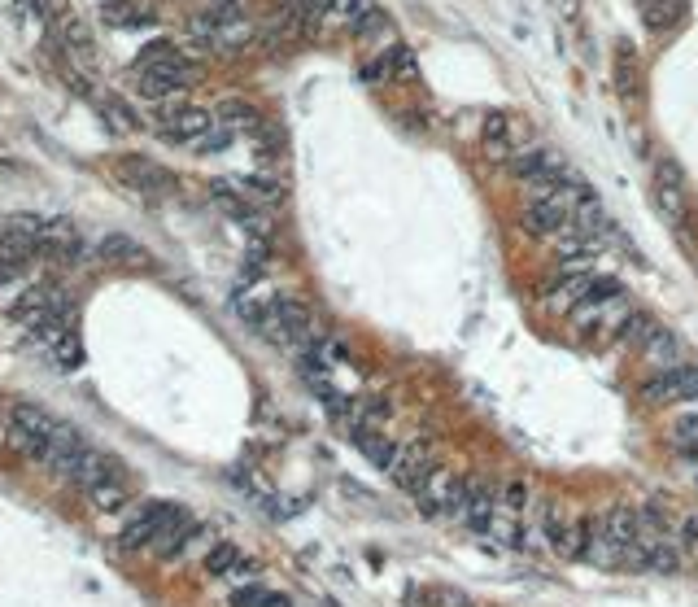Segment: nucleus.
I'll return each mask as SVG.
<instances>
[{
  "instance_id": "nucleus-26",
  "label": "nucleus",
  "mask_w": 698,
  "mask_h": 607,
  "mask_svg": "<svg viewBox=\"0 0 698 607\" xmlns=\"http://www.w3.org/2000/svg\"><path fill=\"white\" fill-rule=\"evenodd\" d=\"M672 442H677V450H685L690 459H698V415H681V420L672 424Z\"/></svg>"
},
{
  "instance_id": "nucleus-34",
  "label": "nucleus",
  "mask_w": 698,
  "mask_h": 607,
  "mask_svg": "<svg viewBox=\"0 0 698 607\" xmlns=\"http://www.w3.org/2000/svg\"><path fill=\"white\" fill-rule=\"evenodd\" d=\"M22 276V267L18 263H9L5 254H0V284H9V280H18Z\"/></svg>"
},
{
  "instance_id": "nucleus-11",
  "label": "nucleus",
  "mask_w": 698,
  "mask_h": 607,
  "mask_svg": "<svg viewBox=\"0 0 698 607\" xmlns=\"http://www.w3.org/2000/svg\"><path fill=\"white\" fill-rule=\"evenodd\" d=\"M206 568H210V577H232V581H254L258 577V564L249 559L245 551H236L232 542H219V546H210V555H206Z\"/></svg>"
},
{
  "instance_id": "nucleus-6",
  "label": "nucleus",
  "mask_w": 698,
  "mask_h": 607,
  "mask_svg": "<svg viewBox=\"0 0 698 607\" xmlns=\"http://www.w3.org/2000/svg\"><path fill=\"white\" fill-rule=\"evenodd\" d=\"M594 271H581V267H568V271H550L546 280H541V297H546L550 306H555L559 315H572L576 306L585 302L589 293H594Z\"/></svg>"
},
{
  "instance_id": "nucleus-8",
  "label": "nucleus",
  "mask_w": 698,
  "mask_h": 607,
  "mask_svg": "<svg viewBox=\"0 0 698 607\" xmlns=\"http://www.w3.org/2000/svg\"><path fill=\"white\" fill-rule=\"evenodd\" d=\"M118 180H123L127 188H136V193H144V197H162V193H171V188H175L171 171H162L158 162L140 158V153L118 158Z\"/></svg>"
},
{
  "instance_id": "nucleus-29",
  "label": "nucleus",
  "mask_w": 698,
  "mask_h": 607,
  "mask_svg": "<svg viewBox=\"0 0 698 607\" xmlns=\"http://www.w3.org/2000/svg\"><path fill=\"white\" fill-rule=\"evenodd\" d=\"M633 49L629 44H620V57H616V79H620V92L624 97H633Z\"/></svg>"
},
{
  "instance_id": "nucleus-19",
  "label": "nucleus",
  "mask_w": 698,
  "mask_h": 607,
  "mask_svg": "<svg viewBox=\"0 0 698 607\" xmlns=\"http://www.w3.org/2000/svg\"><path fill=\"white\" fill-rule=\"evenodd\" d=\"M96 254L105 258V263H118V267H149V254L131 241L123 232H110L101 245H96Z\"/></svg>"
},
{
  "instance_id": "nucleus-2",
  "label": "nucleus",
  "mask_w": 698,
  "mask_h": 607,
  "mask_svg": "<svg viewBox=\"0 0 698 607\" xmlns=\"http://www.w3.org/2000/svg\"><path fill=\"white\" fill-rule=\"evenodd\" d=\"M70 315H75V302L57 284H35L14 306V319L22 328H31V337H40L48 328H70Z\"/></svg>"
},
{
  "instance_id": "nucleus-28",
  "label": "nucleus",
  "mask_w": 698,
  "mask_h": 607,
  "mask_svg": "<svg viewBox=\"0 0 698 607\" xmlns=\"http://www.w3.org/2000/svg\"><path fill=\"white\" fill-rule=\"evenodd\" d=\"M384 66H389V75H397V79H415V57L406 49H389L384 53Z\"/></svg>"
},
{
  "instance_id": "nucleus-22",
  "label": "nucleus",
  "mask_w": 698,
  "mask_h": 607,
  "mask_svg": "<svg viewBox=\"0 0 698 607\" xmlns=\"http://www.w3.org/2000/svg\"><path fill=\"white\" fill-rule=\"evenodd\" d=\"M354 442H358V450H363V455L371 459V463H376V468H384V472H389L393 468V459H397V446L389 442V437H380L376 433V428H354Z\"/></svg>"
},
{
  "instance_id": "nucleus-7",
  "label": "nucleus",
  "mask_w": 698,
  "mask_h": 607,
  "mask_svg": "<svg viewBox=\"0 0 698 607\" xmlns=\"http://www.w3.org/2000/svg\"><path fill=\"white\" fill-rule=\"evenodd\" d=\"M541 533H546V542L555 546L559 559H581L585 555V525L581 520H568V511H563L555 498H546L541 503Z\"/></svg>"
},
{
  "instance_id": "nucleus-10",
  "label": "nucleus",
  "mask_w": 698,
  "mask_h": 607,
  "mask_svg": "<svg viewBox=\"0 0 698 607\" xmlns=\"http://www.w3.org/2000/svg\"><path fill=\"white\" fill-rule=\"evenodd\" d=\"M40 245H44V258H53V263H79L83 258V236L70 219H44L40 228Z\"/></svg>"
},
{
  "instance_id": "nucleus-25",
  "label": "nucleus",
  "mask_w": 698,
  "mask_h": 607,
  "mask_svg": "<svg viewBox=\"0 0 698 607\" xmlns=\"http://www.w3.org/2000/svg\"><path fill=\"white\" fill-rule=\"evenodd\" d=\"M646 559H651L655 573H677V568H681V546H672V542H646Z\"/></svg>"
},
{
  "instance_id": "nucleus-20",
  "label": "nucleus",
  "mask_w": 698,
  "mask_h": 607,
  "mask_svg": "<svg viewBox=\"0 0 698 607\" xmlns=\"http://www.w3.org/2000/svg\"><path fill=\"white\" fill-rule=\"evenodd\" d=\"M607 533L620 546H633V542H642V533H646V516H642V511H633V507H611Z\"/></svg>"
},
{
  "instance_id": "nucleus-12",
  "label": "nucleus",
  "mask_w": 698,
  "mask_h": 607,
  "mask_svg": "<svg viewBox=\"0 0 698 607\" xmlns=\"http://www.w3.org/2000/svg\"><path fill=\"white\" fill-rule=\"evenodd\" d=\"M568 219H572V214L563 210L555 197H546V201H528L524 197V206H520V228L533 232V236H555Z\"/></svg>"
},
{
  "instance_id": "nucleus-4",
  "label": "nucleus",
  "mask_w": 698,
  "mask_h": 607,
  "mask_svg": "<svg viewBox=\"0 0 698 607\" xmlns=\"http://www.w3.org/2000/svg\"><path fill=\"white\" fill-rule=\"evenodd\" d=\"M175 520H179V507H175V503L149 498V503H140V507L123 520V529H118V542H123L127 551H153V546H158V538L175 525Z\"/></svg>"
},
{
  "instance_id": "nucleus-27",
  "label": "nucleus",
  "mask_w": 698,
  "mask_h": 607,
  "mask_svg": "<svg viewBox=\"0 0 698 607\" xmlns=\"http://www.w3.org/2000/svg\"><path fill=\"white\" fill-rule=\"evenodd\" d=\"M354 411H358V420H363L367 428H376V424L389 420V411H393V407H389V402H384V398H363Z\"/></svg>"
},
{
  "instance_id": "nucleus-14",
  "label": "nucleus",
  "mask_w": 698,
  "mask_h": 607,
  "mask_svg": "<svg viewBox=\"0 0 698 607\" xmlns=\"http://www.w3.org/2000/svg\"><path fill=\"white\" fill-rule=\"evenodd\" d=\"M655 201H659V214L668 223H685V193H681V171L672 162H659V175H655Z\"/></svg>"
},
{
  "instance_id": "nucleus-32",
  "label": "nucleus",
  "mask_w": 698,
  "mask_h": 607,
  "mask_svg": "<svg viewBox=\"0 0 698 607\" xmlns=\"http://www.w3.org/2000/svg\"><path fill=\"white\" fill-rule=\"evenodd\" d=\"M524 503H528V485L524 481H511L507 490H502V507H507V511H524Z\"/></svg>"
},
{
  "instance_id": "nucleus-5",
  "label": "nucleus",
  "mask_w": 698,
  "mask_h": 607,
  "mask_svg": "<svg viewBox=\"0 0 698 607\" xmlns=\"http://www.w3.org/2000/svg\"><path fill=\"white\" fill-rule=\"evenodd\" d=\"M616 345H624V350H637V354H651V359H677V337H672V332L659 324V319L642 315V311L629 315V324H624Z\"/></svg>"
},
{
  "instance_id": "nucleus-31",
  "label": "nucleus",
  "mask_w": 698,
  "mask_h": 607,
  "mask_svg": "<svg viewBox=\"0 0 698 607\" xmlns=\"http://www.w3.org/2000/svg\"><path fill=\"white\" fill-rule=\"evenodd\" d=\"M341 9H345V18H349V27H358L363 18L376 14V0H341Z\"/></svg>"
},
{
  "instance_id": "nucleus-21",
  "label": "nucleus",
  "mask_w": 698,
  "mask_h": 607,
  "mask_svg": "<svg viewBox=\"0 0 698 607\" xmlns=\"http://www.w3.org/2000/svg\"><path fill=\"white\" fill-rule=\"evenodd\" d=\"M153 18L158 14L149 0H110L105 5V22H114V27H149Z\"/></svg>"
},
{
  "instance_id": "nucleus-13",
  "label": "nucleus",
  "mask_w": 698,
  "mask_h": 607,
  "mask_svg": "<svg viewBox=\"0 0 698 607\" xmlns=\"http://www.w3.org/2000/svg\"><path fill=\"white\" fill-rule=\"evenodd\" d=\"M162 127H166V136H175L179 145H184V140H201L210 132V114L201 110V105H166Z\"/></svg>"
},
{
  "instance_id": "nucleus-9",
  "label": "nucleus",
  "mask_w": 698,
  "mask_h": 607,
  "mask_svg": "<svg viewBox=\"0 0 698 607\" xmlns=\"http://www.w3.org/2000/svg\"><path fill=\"white\" fill-rule=\"evenodd\" d=\"M646 402H685L698 398V367H668V372H655L642 385Z\"/></svg>"
},
{
  "instance_id": "nucleus-24",
  "label": "nucleus",
  "mask_w": 698,
  "mask_h": 607,
  "mask_svg": "<svg viewBox=\"0 0 698 607\" xmlns=\"http://www.w3.org/2000/svg\"><path fill=\"white\" fill-rule=\"evenodd\" d=\"M240 193L245 197H254V201H280L284 197V184L275 180V175H245V180H240Z\"/></svg>"
},
{
  "instance_id": "nucleus-17",
  "label": "nucleus",
  "mask_w": 698,
  "mask_h": 607,
  "mask_svg": "<svg viewBox=\"0 0 698 607\" xmlns=\"http://www.w3.org/2000/svg\"><path fill=\"white\" fill-rule=\"evenodd\" d=\"M480 145H485L489 162H511L520 153V140H511V118L507 114H489L485 132H480Z\"/></svg>"
},
{
  "instance_id": "nucleus-1",
  "label": "nucleus",
  "mask_w": 698,
  "mask_h": 607,
  "mask_svg": "<svg viewBox=\"0 0 698 607\" xmlns=\"http://www.w3.org/2000/svg\"><path fill=\"white\" fill-rule=\"evenodd\" d=\"M136 83L144 97H171L184 83H192V66L184 53H175L171 44H149L140 57H136Z\"/></svg>"
},
{
  "instance_id": "nucleus-30",
  "label": "nucleus",
  "mask_w": 698,
  "mask_h": 607,
  "mask_svg": "<svg viewBox=\"0 0 698 607\" xmlns=\"http://www.w3.org/2000/svg\"><path fill=\"white\" fill-rule=\"evenodd\" d=\"M227 140H232V127H210V132L201 140H192V145L201 153H219V149H227Z\"/></svg>"
},
{
  "instance_id": "nucleus-18",
  "label": "nucleus",
  "mask_w": 698,
  "mask_h": 607,
  "mask_svg": "<svg viewBox=\"0 0 698 607\" xmlns=\"http://www.w3.org/2000/svg\"><path fill=\"white\" fill-rule=\"evenodd\" d=\"M40 350H44V359L53 363V367H62V372H70V367H79V337L70 328H48L40 332Z\"/></svg>"
},
{
  "instance_id": "nucleus-3",
  "label": "nucleus",
  "mask_w": 698,
  "mask_h": 607,
  "mask_svg": "<svg viewBox=\"0 0 698 607\" xmlns=\"http://www.w3.org/2000/svg\"><path fill=\"white\" fill-rule=\"evenodd\" d=\"M57 424L53 415H44L40 407H27V402H22V407H14L9 411V446L18 450L22 459H35V463H44L48 459V446H53V437H57Z\"/></svg>"
},
{
  "instance_id": "nucleus-16",
  "label": "nucleus",
  "mask_w": 698,
  "mask_h": 607,
  "mask_svg": "<svg viewBox=\"0 0 698 607\" xmlns=\"http://www.w3.org/2000/svg\"><path fill=\"white\" fill-rule=\"evenodd\" d=\"M493 516H498V498H493L489 485H467V503L459 511V525L472 533H489Z\"/></svg>"
},
{
  "instance_id": "nucleus-23",
  "label": "nucleus",
  "mask_w": 698,
  "mask_h": 607,
  "mask_svg": "<svg viewBox=\"0 0 698 607\" xmlns=\"http://www.w3.org/2000/svg\"><path fill=\"white\" fill-rule=\"evenodd\" d=\"M219 118H223V127H245V132L262 127V118H258V110L249 101H223L219 105Z\"/></svg>"
},
{
  "instance_id": "nucleus-33",
  "label": "nucleus",
  "mask_w": 698,
  "mask_h": 607,
  "mask_svg": "<svg viewBox=\"0 0 698 607\" xmlns=\"http://www.w3.org/2000/svg\"><path fill=\"white\" fill-rule=\"evenodd\" d=\"M677 533H681V551L698 555V520H685V525H677Z\"/></svg>"
},
{
  "instance_id": "nucleus-15",
  "label": "nucleus",
  "mask_w": 698,
  "mask_h": 607,
  "mask_svg": "<svg viewBox=\"0 0 698 607\" xmlns=\"http://www.w3.org/2000/svg\"><path fill=\"white\" fill-rule=\"evenodd\" d=\"M428 472H432V463H428V450L424 446H406V450H397V459H393V485L397 490H406V494H415L419 485L428 481Z\"/></svg>"
}]
</instances>
